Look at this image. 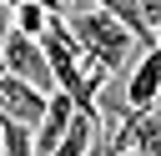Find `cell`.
<instances>
[{
  "label": "cell",
  "mask_w": 161,
  "mask_h": 156,
  "mask_svg": "<svg viewBox=\"0 0 161 156\" xmlns=\"http://www.w3.org/2000/svg\"><path fill=\"white\" fill-rule=\"evenodd\" d=\"M65 30H70V40H75V50L91 60V65H101V70H111V75H126V65L136 60V35L111 15V10H101L96 0H70L65 5Z\"/></svg>",
  "instance_id": "obj_1"
},
{
  "label": "cell",
  "mask_w": 161,
  "mask_h": 156,
  "mask_svg": "<svg viewBox=\"0 0 161 156\" xmlns=\"http://www.w3.org/2000/svg\"><path fill=\"white\" fill-rule=\"evenodd\" d=\"M0 65L10 70V75H20V81H30L35 91H45V96H55L60 86H55V75H50V60H45V50H40V40H30V35H10L5 45H0Z\"/></svg>",
  "instance_id": "obj_2"
},
{
  "label": "cell",
  "mask_w": 161,
  "mask_h": 156,
  "mask_svg": "<svg viewBox=\"0 0 161 156\" xmlns=\"http://www.w3.org/2000/svg\"><path fill=\"white\" fill-rule=\"evenodd\" d=\"M45 106H50V96L45 91H35L30 81H20V75H10L5 65H0V116L5 121H20V126H40L45 121Z\"/></svg>",
  "instance_id": "obj_3"
},
{
  "label": "cell",
  "mask_w": 161,
  "mask_h": 156,
  "mask_svg": "<svg viewBox=\"0 0 161 156\" xmlns=\"http://www.w3.org/2000/svg\"><path fill=\"white\" fill-rule=\"evenodd\" d=\"M126 101H131V111H151V106L161 101V45L141 50V60L131 65V75H126Z\"/></svg>",
  "instance_id": "obj_4"
},
{
  "label": "cell",
  "mask_w": 161,
  "mask_h": 156,
  "mask_svg": "<svg viewBox=\"0 0 161 156\" xmlns=\"http://www.w3.org/2000/svg\"><path fill=\"white\" fill-rule=\"evenodd\" d=\"M80 111H75V101L65 96V91H55L50 96V106H45V121L35 126V156H50L60 141H65V131H70V121H75Z\"/></svg>",
  "instance_id": "obj_5"
},
{
  "label": "cell",
  "mask_w": 161,
  "mask_h": 156,
  "mask_svg": "<svg viewBox=\"0 0 161 156\" xmlns=\"http://www.w3.org/2000/svg\"><path fill=\"white\" fill-rule=\"evenodd\" d=\"M0 146H5V156H35V131L0 116Z\"/></svg>",
  "instance_id": "obj_6"
},
{
  "label": "cell",
  "mask_w": 161,
  "mask_h": 156,
  "mask_svg": "<svg viewBox=\"0 0 161 156\" xmlns=\"http://www.w3.org/2000/svg\"><path fill=\"white\" fill-rule=\"evenodd\" d=\"M50 10H40V5H15V30L20 35H30V40H40L45 30H50Z\"/></svg>",
  "instance_id": "obj_7"
},
{
  "label": "cell",
  "mask_w": 161,
  "mask_h": 156,
  "mask_svg": "<svg viewBox=\"0 0 161 156\" xmlns=\"http://www.w3.org/2000/svg\"><path fill=\"white\" fill-rule=\"evenodd\" d=\"M15 35V0H0V45Z\"/></svg>",
  "instance_id": "obj_8"
},
{
  "label": "cell",
  "mask_w": 161,
  "mask_h": 156,
  "mask_svg": "<svg viewBox=\"0 0 161 156\" xmlns=\"http://www.w3.org/2000/svg\"><path fill=\"white\" fill-rule=\"evenodd\" d=\"M141 15H146V25L161 35V0H141Z\"/></svg>",
  "instance_id": "obj_9"
}]
</instances>
